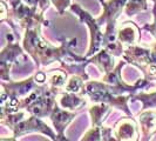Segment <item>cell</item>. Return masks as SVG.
<instances>
[{
	"instance_id": "cell-1",
	"label": "cell",
	"mask_w": 156,
	"mask_h": 141,
	"mask_svg": "<svg viewBox=\"0 0 156 141\" xmlns=\"http://www.w3.org/2000/svg\"><path fill=\"white\" fill-rule=\"evenodd\" d=\"M70 9L75 13V16L80 19L81 23H85L89 28L90 32V41H89V48L88 52L85 55V58H90L95 55L96 53H99L101 51V47L103 46V39H105V33L101 31L100 28V24L98 23L96 19H94L93 16H90L87 11L82 9L79 6L78 4H72L70 5Z\"/></svg>"
},
{
	"instance_id": "cell-2",
	"label": "cell",
	"mask_w": 156,
	"mask_h": 141,
	"mask_svg": "<svg viewBox=\"0 0 156 141\" xmlns=\"http://www.w3.org/2000/svg\"><path fill=\"white\" fill-rule=\"evenodd\" d=\"M11 35V40H8L6 46L1 51V56H0V77L2 80H9L8 74H9V68L16 63L20 58H25L23 52V48L13 41V35Z\"/></svg>"
},
{
	"instance_id": "cell-3",
	"label": "cell",
	"mask_w": 156,
	"mask_h": 141,
	"mask_svg": "<svg viewBox=\"0 0 156 141\" xmlns=\"http://www.w3.org/2000/svg\"><path fill=\"white\" fill-rule=\"evenodd\" d=\"M12 131H13V136L16 138L31 132H40L49 136L52 141H58V135L51 129V127H48L47 124H45L40 118L33 117L31 114H28V117L25 118L23 121H20L18 125L14 126Z\"/></svg>"
},
{
	"instance_id": "cell-4",
	"label": "cell",
	"mask_w": 156,
	"mask_h": 141,
	"mask_svg": "<svg viewBox=\"0 0 156 141\" xmlns=\"http://www.w3.org/2000/svg\"><path fill=\"white\" fill-rule=\"evenodd\" d=\"M78 115L76 112H70L61 108L58 103L55 105L54 110L51 113V120L53 122L56 135H58V141H68V139L65 136V129L66 127L69 125L70 121H73Z\"/></svg>"
},
{
	"instance_id": "cell-5",
	"label": "cell",
	"mask_w": 156,
	"mask_h": 141,
	"mask_svg": "<svg viewBox=\"0 0 156 141\" xmlns=\"http://www.w3.org/2000/svg\"><path fill=\"white\" fill-rule=\"evenodd\" d=\"M114 134L119 141H137L140 138V129L133 117L122 118L114 128Z\"/></svg>"
},
{
	"instance_id": "cell-6",
	"label": "cell",
	"mask_w": 156,
	"mask_h": 141,
	"mask_svg": "<svg viewBox=\"0 0 156 141\" xmlns=\"http://www.w3.org/2000/svg\"><path fill=\"white\" fill-rule=\"evenodd\" d=\"M141 28L134 23H123L117 28V39L121 44L134 46L141 39Z\"/></svg>"
},
{
	"instance_id": "cell-7",
	"label": "cell",
	"mask_w": 156,
	"mask_h": 141,
	"mask_svg": "<svg viewBox=\"0 0 156 141\" xmlns=\"http://www.w3.org/2000/svg\"><path fill=\"white\" fill-rule=\"evenodd\" d=\"M85 95H79L76 93H68V92H65L60 95V98L56 100L58 105L66 110H80V108H83L86 106V99L83 98Z\"/></svg>"
},
{
	"instance_id": "cell-8",
	"label": "cell",
	"mask_w": 156,
	"mask_h": 141,
	"mask_svg": "<svg viewBox=\"0 0 156 141\" xmlns=\"http://www.w3.org/2000/svg\"><path fill=\"white\" fill-rule=\"evenodd\" d=\"M139 122L141 126V134L147 141L156 132V112L144 110L139 117Z\"/></svg>"
},
{
	"instance_id": "cell-9",
	"label": "cell",
	"mask_w": 156,
	"mask_h": 141,
	"mask_svg": "<svg viewBox=\"0 0 156 141\" xmlns=\"http://www.w3.org/2000/svg\"><path fill=\"white\" fill-rule=\"evenodd\" d=\"M88 60H89V63H95L99 67V70H101L102 73H105V74H107V73H109V72H112V70H114V59H113V55L110 54L106 48L101 49L99 53L93 55Z\"/></svg>"
},
{
	"instance_id": "cell-10",
	"label": "cell",
	"mask_w": 156,
	"mask_h": 141,
	"mask_svg": "<svg viewBox=\"0 0 156 141\" xmlns=\"http://www.w3.org/2000/svg\"><path fill=\"white\" fill-rule=\"evenodd\" d=\"M110 110V106L107 103H96L89 108V114L92 118V126H102V121L107 113Z\"/></svg>"
},
{
	"instance_id": "cell-11",
	"label": "cell",
	"mask_w": 156,
	"mask_h": 141,
	"mask_svg": "<svg viewBox=\"0 0 156 141\" xmlns=\"http://www.w3.org/2000/svg\"><path fill=\"white\" fill-rule=\"evenodd\" d=\"M47 85L54 89L60 91L67 84V72L65 70H54L47 74Z\"/></svg>"
},
{
	"instance_id": "cell-12",
	"label": "cell",
	"mask_w": 156,
	"mask_h": 141,
	"mask_svg": "<svg viewBox=\"0 0 156 141\" xmlns=\"http://www.w3.org/2000/svg\"><path fill=\"white\" fill-rule=\"evenodd\" d=\"M85 84H86V79L82 78L81 75L74 74V75H72L69 78V80L67 81V84H66V86H65V92L81 94Z\"/></svg>"
},
{
	"instance_id": "cell-13",
	"label": "cell",
	"mask_w": 156,
	"mask_h": 141,
	"mask_svg": "<svg viewBox=\"0 0 156 141\" xmlns=\"http://www.w3.org/2000/svg\"><path fill=\"white\" fill-rule=\"evenodd\" d=\"M132 99L141 101V103H142V110H143L156 108V91L155 92H151V93L135 94V95H133Z\"/></svg>"
},
{
	"instance_id": "cell-14",
	"label": "cell",
	"mask_w": 156,
	"mask_h": 141,
	"mask_svg": "<svg viewBox=\"0 0 156 141\" xmlns=\"http://www.w3.org/2000/svg\"><path fill=\"white\" fill-rule=\"evenodd\" d=\"M148 8L147 0H128L125 7V13L128 16H132Z\"/></svg>"
},
{
	"instance_id": "cell-15",
	"label": "cell",
	"mask_w": 156,
	"mask_h": 141,
	"mask_svg": "<svg viewBox=\"0 0 156 141\" xmlns=\"http://www.w3.org/2000/svg\"><path fill=\"white\" fill-rule=\"evenodd\" d=\"M102 126H92V128L87 132L80 141H102Z\"/></svg>"
},
{
	"instance_id": "cell-16",
	"label": "cell",
	"mask_w": 156,
	"mask_h": 141,
	"mask_svg": "<svg viewBox=\"0 0 156 141\" xmlns=\"http://www.w3.org/2000/svg\"><path fill=\"white\" fill-rule=\"evenodd\" d=\"M25 4L30 5V6H33V7H38L40 11L45 12L48 6H49V2L51 0H23Z\"/></svg>"
},
{
	"instance_id": "cell-17",
	"label": "cell",
	"mask_w": 156,
	"mask_h": 141,
	"mask_svg": "<svg viewBox=\"0 0 156 141\" xmlns=\"http://www.w3.org/2000/svg\"><path fill=\"white\" fill-rule=\"evenodd\" d=\"M51 2L53 4L56 8V11L59 12L60 16H62L63 12L66 11V8L70 7V0H51Z\"/></svg>"
},
{
	"instance_id": "cell-18",
	"label": "cell",
	"mask_w": 156,
	"mask_h": 141,
	"mask_svg": "<svg viewBox=\"0 0 156 141\" xmlns=\"http://www.w3.org/2000/svg\"><path fill=\"white\" fill-rule=\"evenodd\" d=\"M102 141H119L115 134H114V129L113 128H108V127H103L102 126Z\"/></svg>"
},
{
	"instance_id": "cell-19",
	"label": "cell",
	"mask_w": 156,
	"mask_h": 141,
	"mask_svg": "<svg viewBox=\"0 0 156 141\" xmlns=\"http://www.w3.org/2000/svg\"><path fill=\"white\" fill-rule=\"evenodd\" d=\"M153 16H154V23L146 24V25L142 27V30L148 31L154 38H156V4H154V6H153Z\"/></svg>"
},
{
	"instance_id": "cell-20",
	"label": "cell",
	"mask_w": 156,
	"mask_h": 141,
	"mask_svg": "<svg viewBox=\"0 0 156 141\" xmlns=\"http://www.w3.org/2000/svg\"><path fill=\"white\" fill-rule=\"evenodd\" d=\"M1 141H16V136H12V138H1Z\"/></svg>"
},
{
	"instance_id": "cell-21",
	"label": "cell",
	"mask_w": 156,
	"mask_h": 141,
	"mask_svg": "<svg viewBox=\"0 0 156 141\" xmlns=\"http://www.w3.org/2000/svg\"><path fill=\"white\" fill-rule=\"evenodd\" d=\"M150 1H153V2H154V4H156V0H150Z\"/></svg>"
},
{
	"instance_id": "cell-22",
	"label": "cell",
	"mask_w": 156,
	"mask_h": 141,
	"mask_svg": "<svg viewBox=\"0 0 156 141\" xmlns=\"http://www.w3.org/2000/svg\"><path fill=\"white\" fill-rule=\"evenodd\" d=\"M12 1H16V0H8V2H12Z\"/></svg>"
}]
</instances>
